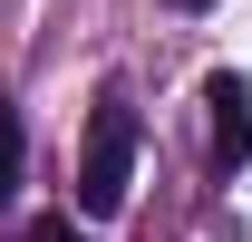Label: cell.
Listing matches in <instances>:
<instances>
[{
  "label": "cell",
  "instance_id": "6da1fadb",
  "mask_svg": "<svg viewBox=\"0 0 252 242\" xmlns=\"http://www.w3.org/2000/svg\"><path fill=\"white\" fill-rule=\"evenodd\" d=\"M126 165H136V107H126V97H97L88 146H78V213H88V223H107V213L126 204Z\"/></svg>",
  "mask_w": 252,
  "mask_h": 242
},
{
  "label": "cell",
  "instance_id": "7a4b0ae2",
  "mask_svg": "<svg viewBox=\"0 0 252 242\" xmlns=\"http://www.w3.org/2000/svg\"><path fill=\"white\" fill-rule=\"evenodd\" d=\"M204 107H214V155L243 165V155H252V88H243V78H214Z\"/></svg>",
  "mask_w": 252,
  "mask_h": 242
},
{
  "label": "cell",
  "instance_id": "3957f363",
  "mask_svg": "<svg viewBox=\"0 0 252 242\" xmlns=\"http://www.w3.org/2000/svg\"><path fill=\"white\" fill-rule=\"evenodd\" d=\"M10 184H20V117L0 107V204H10Z\"/></svg>",
  "mask_w": 252,
  "mask_h": 242
},
{
  "label": "cell",
  "instance_id": "277c9868",
  "mask_svg": "<svg viewBox=\"0 0 252 242\" xmlns=\"http://www.w3.org/2000/svg\"><path fill=\"white\" fill-rule=\"evenodd\" d=\"M30 242H68V223H30Z\"/></svg>",
  "mask_w": 252,
  "mask_h": 242
},
{
  "label": "cell",
  "instance_id": "5b68a950",
  "mask_svg": "<svg viewBox=\"0 0 252 242\" xmlns=\"http://www.w3.org/2000/svg\"><path fill=\"white\" fill-rule=\"evenodd\" d=\"M175 10H204V0H175Z\"/></svg>",
  "mask_w": 252,
  "mask_h": 242
}]
</instances>
